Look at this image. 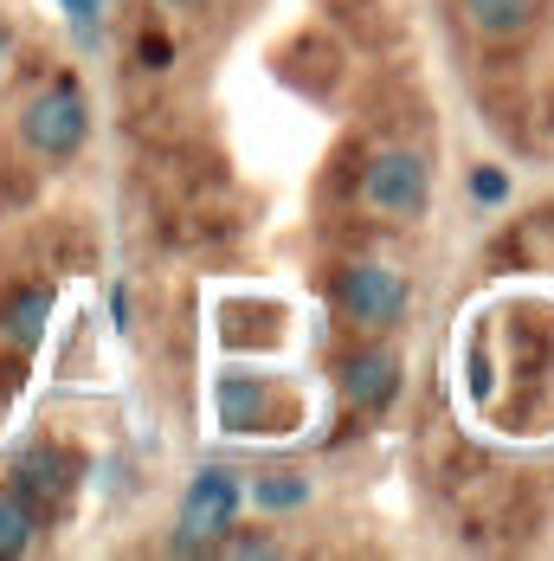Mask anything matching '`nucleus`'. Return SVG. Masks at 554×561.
<instances>
[{"label": "nucleus", "instance_id": "nucleus-13", "mask_svg": "<svg viewBox=\"0 0 554 561\" xmlns=\"http://www.w3.org/2000/svg\"><path fill=\"white\" fill-rule=\"evenodd\" d=\"M471 201L503 207V201H509V174H503V169H471Z\"/></svg>", "mask_w": 554, "mask_h": 561}, {"label": "nucleus", "instance_id": "nucleus-17", "mask_svg": "<svg viewBox=\"0 0 554 561\" xmlns=\"http://www.w3.org/2000/svg\"><path fill=\"white\" fill-rule=\"evenodd\" d=\"M7 58H13V39H7V26H0V71H7Z\"/></svg>", "mask_w": 554, "mask_h": 561}, {"label": "nucleus", "instance_id": "nucleus-12", "mask_svg": "<svg viewBox=\"0 0 554 561\" xmlns=\"http://www.w3.org/2000/svg\"><path fill=\"white\" fill-rule=\"evenodd\" d=\"M65 7V26H71V39L91 53L97 39H104V0H58Z\"/></svg>", "mask_w": 554, "mask_h": 561}, {"label": "nucleus", "instance_id": "nucleus-14", "mask_svg": "<svg viewBox=\"0 0 554 561\" xmlns=\"http://www.w3.org/2000/svg\"><path fill=\"white\" fill-rule=\"evenodd\" d=\"M220 556L258 561V556H277V542H272V536H220Z\"/></svg>", "mask_w": 554, "mask_h": 561}, {"label": "nucleus", "instance_id": "nucleus-9", "mask_svg": "<svg viewBox=\"0 0 554 561\" xmlns=\"http://www.w3.org/2000/svg\"><path fill=\"white\" fill-rule=\"evenodd\" d=\"M53 284H26V290H13L7 304H0V336L7 342H33L46 323H53Z\"/></svg>", "mask_w": 554, "mask_h": 561}, {"label": "nucleus", "instance_id": "nucleus-10", "mask_svg": "<svg viewBox=\"0 0 554 561\" xmlns=\"http://www.w3.org/2000/svg\"><path fill=\"white\" fill-rule=\"evenodd\" d=\"M33 542H39V510L26 497H13V491H0V561L26 556Z\"/></svg>", "mask_w": 554, "mask_h": 561}, {"label": "nucleus", "instance_id": "nucleus-5", "mask_svg": "<svg viewBox=\"0 0 554 561\" xmlns=\"http://www.w3.org/2000/svg\"><path fill=\"white\" fill-rule=\"evenodd\" d=\"M342 400H348L355 413H388L393 400H400V355H393V348H361V355H348V368H342Z\"/></svg>", "mask_w": 554, "mask_h": 561}, {"label": "nucleus", "instance_id": "nucleus-3", "mask_svg": "<svg viewBox=\"0 0 554 561\" xmlns=\"http://www.w3.org/2000/svg\"><path fill=\"white\" fill-rule=\"evenodd\" d=\"M245 504V484H239V471H220V465H207V471H194V484H187V497H181V529L207 549V556H220V536L232 529V516Z\"/></svg>", "mask_w": 554, "mask_h": 561}, {"label": "nucleus", "instance_id": "nucleus-7", "mask_svg": "<svg viewBox=\"0 0 554 561\" xmlns=\"http://www.w3.org/2000/svg\"><path fill=\"white\" fill-rule=\"evenodd\" d=\"M542 0H458V20L477 33V39H522L535 26Z\"/></svg>", "mask_w": 554, "mask_h": 561}, {"label": "nucleus", "instance_id": "nucleus-1", "mask_svg": "<svg viewBox=\"0 0 554 561\" xmlns=\"http://www.w3.org/2000/svg\"><path fill=\"white\" fill-rule=\"evenodd\" d=\"M20 142L46 162H71L84 142H91V98L71 71H58L53 84L20 111Z\"/></svg>", "mask_w": 554, "mask_h": 561}, {"label": "nucleus", "instance_id": "nucleus-15", "mask_svg": "<svg viewBox=\"0 0 554 561\" xmlns=\"http://www.w3.org/2000/svg\"><path fill=\"white\" fill-rule=\"evenodd\" d=\"M136 323V304H129V284H111V330Z\"/></svg>", "mask_w": 554, "mask_h": 561}, {"label": "nucleus", "instance_id": "nucleus-11", "mask_svg": "<svg viewBox=\"0 0 554 561\" xmlns=\"http://www.w3.org/2000/svg\"><path fill=\"white\" fill-rule=\"evenodd\" d=\"M252 504L258 510H303L310 504V484L303 478H258L252 484Z\"/></svg>", "mask_w": 554, "mask_h": 561}, {"label": "nucleus", "instance_id": "nucleus-8", "mask_svg": "<svg viewBox=\"0 0 554 561\" xmlns=\"http://www.w3.org/2000/svg\"><path fill=\"white\" fill-rule=\"evenodd\" d=\"M272 413V388L258 375H226L220 381V426L226 433H258Z\"/></svg>", "mask_w": 554, "mask_h": 561}, {"label": "nucleus", "instance_id": "nucleus-16", "mask_svg": "<svg viewBox=\"0 0 554 561\" xmlns=\"http://www.w3.org/2000/svg\"><path fill=\"white\" fill-rule=\"evenodd\" d=\"M168 58H174V46H168L162 33H142V65H155V71H162Z\"/></svg>", "mask_w": 554, "mask_h": 561}, {"label": "nucleus", "instance_id": "nucleus-2", "mask_svg": "<svg viewBox=\"0 0 554 561\" xmlns=\"http://www.w3.org/2000/svg\"><path fill=\"white\" fill-rule=\"evenodd\" d=\"M361 194H368V207H381L388 220H419L426 214V201H432V174L426 162L413 156V149H381L368 174H361Z\"/></svg>", "mask_w": 554, "mask_h": 561}, {"label": "nucleus", "instance_id": "nucleus-4", "mask_svg": "<svg viewBox=\"0 0 554 561\" xmlns=\"http://www.w3.org/2000/svg\"><path fill=\"white\" fill-rule=\"evenodd\" d=\"M335 297H342V310H348L361 330H388V323H400V317H406V304H413L406 278H400L393 265H381V259H361V265H348Z\"/></svg>", "mask_w": 554, "mask_h": 561}, {"label": "nucleus", "instance_id": "nucleus-18", "mask_svg": "<svg viewBox=\"0 0 554 561\" xmlns=\"http://www.w3.org/2000/svg\"><path fill=\"white\" fill-rule=\"evenodd\" d=\"M162 7H200V0H162Z\"/></svg>", "mask_w": 554, "mask_h": 561}, {"label": "nucleus", "instance_id": "nucleus-6", "mask_svg": "<svg viewBox=\"0 0 554 561\" xmlns=\"http://www.w3.org/2000/svg\"><path fill=\"white\" fill-rule=\"evenodd\" d=\"M13 497H26L33 510H53L71 497V458L58 446H26L13 458V484H7Z\"/></svg>", "mask_w": 554, "mask_h": 561}]
</instances>
